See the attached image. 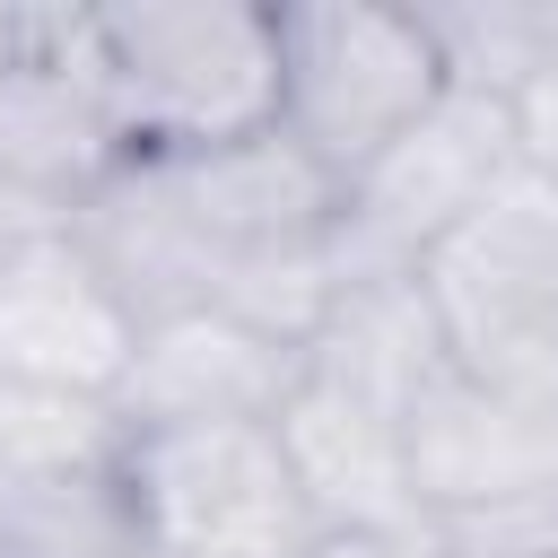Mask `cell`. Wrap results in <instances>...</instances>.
Returning <instances> with one entry per match:
<instances>
[{"label":"cell","instance_id":"cell-1","mask_svg":"<svg viewBox=\"0 0 558 558\" xmlns=\"http://www.w3.org/2000/svg\"><path fill=\"white\" fill-rule=\"evenodd\" d=\"M70 227L105 262V279L131 296L140 323L244 314L305 349L340 288L331 270L340 183L288 131L174 148V157H122L70 209Z\"/></svg>","mask_w":558,"mask_h":558},{"label":"cell","instance_id":"cell-2","mask_svg":"<svg viewBox=\"0 0 558 558\" xmlns=\"http://www.w3.org/2000/svg\"><path fill=\"white\" fill-rule=\"evenodd\" d=\"M78 35L131 157L227 148L253 131H279V9L131 0V9H78Z\"/></svg>","mask_w":558,"mask_h":558},{"label":"cell","instance_id":"cell-3","mask_svg":"<svg viewBox=\"0 0 558 558\" xmlns=\"http://www.w3.org/2000/svg\"><path fill=\"white\" fill-rule=\"evenodd\" d=\"M427 305L471 384L558 410V174L514 166L427 262Z\"/></svg>","mask_w":558,"mask_h":558},{"label":"cell","instance_id":"cell-4","mask_svg":"<svg viewBox=\"0 0 558 558\" xmlns=\"http://www.w3.org/2000/svg\"><path fill=\"white\" fill-rule=\"evenodd\" d=\"M445 52L418 9H357V0H305L279 9V131L349 192L436 96Z\"/></svg>","mask_w":558,"mask_h":558},{"label":"cell","instance_id":"cell-5","mask_svg":"<svg viewBox=\"0 0 558 558\" xmlns=\"http://www.w3.org/2000/svg\"><path fill=\"white\" fill-rule=\"evenodd\" d=\"M122 480L157 558H305L323 541L279 418L140 427L122 445Z\"/></svg>","mask_w":558,"mask_h":558},{"label":"cell","instance_id":"cell-6","mask_svg":"<svg viewBox=\"0 0 558 558\" xmlns=\"http://www.w3.org/2000/svg\"><path fill=\"white\" fill-rule=\"evenodd\" d=\"M514 166H523L514 105H506V96H480V87H445V96L340 192L331 270H340V279L418 270Z\"/></svg>","mask_w":558,"mask_h":558},{"label":"cell","instance_id":"cell-7","mask_svg":"<svg viewBox=\"0 0 558 558\" xmlns=\"http://www.w3.org/2000/svg\"><path fill=\"white\" fill-rule=\"evenodd\" d=\"M131 349H140V314L105 279V262L78 244L70 218L0 244V375L9 384L113 401Z\"/></svg>","mask_w":558,"mask_h":558},{"label":"cell","instance_id":"cell-8","mask_svg":"<svg viewBox=\"0 0 558 558\" xmlns=\"http://www.w3.org/2000/svg\"><path fill=\"white\" fill-rule=\"evenodd\" d=\"M122 131L96 96L78 9H17L9 61H0V183L52 209H78L113 166Z\"/></svg>","mask_w":558,"mask_h":558},{"label":"cell","instance_id":"cell-9","mask_svg":"<svg viewBox=\"0 0 558 558\" xmlns=\"http://www.w3.org/2000/svg\"><path fill=\"white\" fill-rule=\"evenodd\" d=\"M410 480L427 506V541L558 497V410L488 392L462 366H445L410 410Z\"/></svg>","mask_w":558,"mask_h":558},{"label":"cell","instance_id":"cell-10","mask_svg":"<svg viewBox=\"0 0 558 558\" xmlns=\"http://www.w3.org/2000/svg\"><path fill=\"white\" fill-rule=\"evenodd\" d=\"M305 375V349L244 314H157L122 366V427H209V418H279Z\"/></svg>","mask_w":558,"mask_h":558},{"label":"cell","instance_id":"cell-11","mask_svg":"<svg viewBox=\"0 0 558 558\" xmlns=\"http://www.w3.org/2000/svg\"><path fill=\"white\" fill-rule=\"evenodd\" d=\"M279 445H288L323 532H375V541L427 549V506L410 480V418L401 410L340 392L323 375H296V392L279 410Z\"/></svg>","mask_w":558,"mask_h":558},{"label":"cell","instance_id":"cell-12","mask_svg":"<svg viewBox=\"0 0 558 558\" xmlns=\"http://www.w3.org/2000/svg\"><path fill=\"white\" fill-rule=\"evenodd\" d=\"M453 366L445 349V323L427 305V279L418 270H366V279H340L331 288V314L314 323L305 340V375L340 384V392H366L384 410H418V392Z\"/></svg>","mask_w":558,"mask_h":558},{"label":"cell","instance_id":"cell-13","mask_svg":"<svg viewBox=\"0 0 558 558\" xmlns=\"http://www.w3.org/2000/svg\"><path fill=\"white\" fill-rule=\"evenodd\" d=\"M0 558H148V523L131 506L122 462L17 480L0 497Z\"/></svg>","mask_w":558,"mask_h":558},{"label":"cell","instance_id":"cell-14","mask_svg":"<svg viewBox=\"0 0 558 558\" xmlns=\"http://www.w3.org/2000/svg\"><path fill=\"white\" fill-rule=\"evenodd\" d=\"M445 78L480 87V96H523L549 61H558V0H453V9H418Z\"/></svg>","mask_w":558,"mask_h":558},{"label":"cell","instance_id":"cell-15","mask_svg":"<svg viewBox=\"0 0 558 558\" xmlns=\"http://www.w3.org/2000/svg\"><path fill=\"white\" fill-rule=\"evenodd\" d=\"M131 427L113 401H87V392H52V384H9L0 375V471L9 488L17 480H52V471H96V462H122Z\"/></svg>","mask_w":558,"mask_h":558},{"label":"cell","instance_id":"cell-16","mask_svg":"<svg viewBox=\"0 0 558 558\" xmlns=\"http://www.w3.org/2000/svg\"><path fill=\"white\" fill-rule=\"evenodd\" d=\"M514 131H523V166H549L558 174V61L514 96Z\"/></svg>","mask_w":558,"mask_h":558},{"label":"cell","instance_id":"cell-17","mask_svg":"<svg viewBox=\"0 0 558 558\" xmlns=\"http://www.w3.org/2000/svg\"><path fill=\"white\" fill-rule=\"evenodd\" d=\"M305 558H427V549H401V541H375V532H323Z\"/></svg>","mask_w":558,"mask_h":558},{"label":"cell","instance_id":"cell-18","mask_svg":"<svg viewBox=\"0 0 558 558\" xmlns=\"http://www.w3.org/2000/svg\"><path fill=\"white\" fill-rule=\"evenodd\" d=\"M9 35H17V9H0V61H9Z\"/></svg>","mask_w":558,"mask_h":558},{"label":"cell","instance_id":"cell-19","mask_svg":"<svg viewBox=\"0 0 558 558\" xmlns=\"http://www.w3.org/2000/svg\"><path fill=\"white\" fill-rule=\"evenodd\" d=\"M0 497H9V471H0Z\"/></svg>","mask_w":558,"mask_h":558},{"label":"cell","instance_id":"cell-20","mask_svg":"<svg viewBox=\"0 0 558 558\" xmlns=\"http://www.w3.org/2000/svg\"><path fill=\"white\" fill-rule=\"evenodd\" d=\"M148 558H157V549H148Z\"/></svg>","mask_w":558,"mask_h":558}]
</instances>
